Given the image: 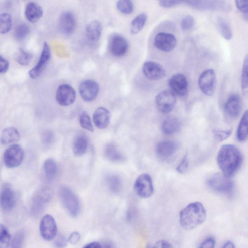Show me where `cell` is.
<instances>
[{"mask_svg":"<svg viewBox=\"0 0 248 248\" xmlns=\"http://www.w3.org/2000/svg\"><path fill=\"white\" fill-rule=\"evenodd\" d=\"M217 165L226 177L234 176L240 169L243 160L242 153L234 145L221 146L217 156Z\"/></svg>","mask_w":248,"mask_h":248,"instance_id":"cell-1","label":"cell"},{"mask_svg":"<svg viewBox=\"0 0 248 248\" xmlns=\"http://www.w3.org/2000/svg\"><path fill=\"white\" fill-rule=\"evenodd\" d=\"M206 216V210L203 204L196 202L189 203L181 211L179 221L182 228L190 230L202 224Z\"/></svg>","mask_w":248,"mask_h":248,"instance_id":"cell-2","label":"cell"},{"mask_svg":"<svg viewBox=\"0 0 248 248\" xmlns=\"http://www.w3.org/2000/svg\"><path fill=\"white\" fill-rule=\"evenodd\" d=\"M59 195L64 208L72 217L77 216L80 211V203L76 194L69 187L62 186L60 188Z\"/></svg>","mask_w":248,"mask_h":248,"instance_id":"cell-3","label":"cell"},{"mask_svg":"<svg viewBox=\"0 0 248 248\" xmlns=\"http://www.w3.org/2000/svg\"><path fill=\"white\" fill-rule=\"evenodd\" d=\"M208 186L216 192L230 195L233 190L234 184L230 178L222 173H216L211 176L207 181Z\"/></svg>","mask_w":248,"mask_h":248,"instance_id":"cell-4","label":"cell"},{"mask_svg":"<svg viewBox=\"0 0 248 248\" xmlns=\"http://www.w3.org/2000/svg\"><path fill=\"white\" fill-rule=\"evenodd\" d=\"M183 2L195 9L201 11H229L231 4L225 0H188Z\"/></svg>","mask_w":248,"mask_h":248,"instance_id":"cell-5","label":"cell"},{"mask_svg":"<svg viewBox=\"0 0 248 248\" xmlns=\"http://www.w3.org/2000/svg\"><path fill=\"white\" fill-rule=\"evenodd\" d=\"M216 83V74L213 69L205 70L201 74L198 79V85L200 90L208 96H211L214 94Z\"/></svg>","mask_w":248,"mask_h":248,"instance_id":"cell-6","label":"cell"},{"mask_svg":"<svg viewBox=\"0 0 248 248\" xmlns=\"http://www.w3.org/2000/svg\"><path fill=\"white\" fill-rule=\"evenodd\" d=\"M24 156V151L21 146L17 144H13L5 151L3 161L8 168H15L22 163Z\"/></svg>","mask_w":248,"mask_h":248,"instance_id":"cell-7","label":"cell"},{"mask_svg":"<svg viewBox=\"0 0 248 248\" xmlns=\"http://www.w3.org/2000/svg\"><path fill=\"white\" fill-rule=\"evenodd\" d=\"M134 189L136 194L141 198H148L154 192V186L151 176L147 173L140 175L136 179Z\"/></svg>","mask_w":248,"mask_h":248,"instance_id":"cell-8","label":"cell"},{"mask_svg":"<svg viewBox=\"0 0 248 248\" xmlns=\"http://www.w3.org/2000/svg\"><path fill=\"white\" fill-rule=\"evenodd\" d=\"M155 102L158 109L162 113L170 112L176 103V95L169 90L159 93L155 97Z\"/></svg>","mask_w":248,"mask_h":248,"instance_id":"cell-9","label":"cell"},{"mask_svg":"<svg viewBox=\"0 0 248 248\" xmlns=\"http://www.w3.org/2000/svg\"><path fill=\"white\" fill-rule=\"evenodd\" d=\"M39 229L42 237L46 241H51L57 235V224L54 217L50 215H45L42 217Z\"/></svg>","mask_w":248,"mask_h":248,"instance_id":"cell-10","label":"cell"},{"mask_svg":"<svg viewBox=\"0 0 248 248\" xmlns=\"http://www.w3.org/2000/svg\"><path fill=\"white\" fill-rule=\"evenodd\" d=\"M177 39L172 33L160 32L154 38V46L158 50L168 52L172 51L177 45Z\"/></svg>","mask_w":248,"mask_h":248,"instance_id":"cell-11","label":"cell"},{"mask_svg":"<svg viewBox=\"0 0 248 248\" xmlns=\"http://www.w3.org/2000/svg\"><path fill=\"white\" fill-rule=\"evenodd\" d=\"M51 58V50L46 42H45L43 48L36 64L29 72V75L32 79H36L41 75L45 69Z\"/></svg>","mask_w":248,"mask_h":248,"instance_id":"cell-12","label":"cell"},{"mask_svg":"<svg viewBox=\"0 0 248 248\" xmlns=\"http://www.w3.org/2000/svg\"><path fill=\"white\" fill-rule=\"evenodd\" d=\"M76 93L71 85L67 84L60 85L56 92V100L62 106H68L75 101Z\"/></svg>","mask_w":248,"mask_h":248,"instance_id":"cell-13","label":"cell"},{"mask_svg":"<svg viewBox=\"0 0 248 248\" xmlns=\"http://www.w3.org/2000/svg\"><path fill=\"white\" fill-rule=\"evenodd\" d=\"M142 72L148 79L151 80H159L163 78L166 74L165 69L159 63L148 61L142 66Z\"/></svg>","mask_w":248,"mask_h":248,"instance_id":"cell-14","label":"cell"},{"mask_svg":"<svg viewBox=\"0 0 248 248\" xmlns=\"http://www.w3.org/2000/svg\"><path fill=\"white\" fill-rule=\"evenodd\" d=\"M99 91L98 84L93 79H86L80 84L79 93L83 100L91 102L97 97Z\"/></svg>","mask_w":248,"mask_h":248,"instance_id":"cell-15","label":"cell"},{"mask_svg":"<svg viewBox=\"0 0 248 248\" xmlns=\"http://www.w3.org/2000/svg\"><path fill=\"white\" fill-rule=\"evenodd\" d=\"M127 40L119 34H114L110 36L108 42V47L110 53L116 57L124 55L128 49Z\"/></svg>","mask_w":248,"mask_h":248,"instance_id":"cell-16","label":"cell"},{"mask_svg":"<svg viewBox=\"0 0 248 248\" xmlns=\"http://www.w3.org/2000/svg\"><path fill=\"white\" fill-rule=\"evenodd\" d=\"M170 90L176 95L185 96L187 93L188 84L186 77L183 74L173 75L169 80Z\"/></svg>","mask_w":248,"mask_h":248,"instance_id":"cell-17","label":"cell"},{"mask_svg":"<svg viewBox=\"0 0 248 248\" xmlns=\"http://www.w3.org/2000/svg\"><path fill=\"white\" fill-rule=\"evenodd\" d=\"M179 146V143L174 140L161 141L156 145V155L160 159H167L173 155L178 150Z\"/></svg>","mask_w":248,"mask_h":248,"instance_id":"cell-18","label":"cell"},{"mask_svg":"<svg viewBox=\"0 0 248 248\" xmlns=\"http://www.w3.org/2000/svg\"><path fill=\"white\" fill-rule=\"evenodd\" d=\"M59 28L61 32L65 35L72 34L76 27V21L73 14L70 12H64L60 16Z\"/></svg>","mask_w":248,"mask_h":248,"instance_id":"cell-19","label":"cell"},{"mask_svg":"<svg viewBox=\"0 0 248 248\" xmlns=\"http://www.w3.org/2000/svg\"><path fill=\"white\" fill-rule=\"evenodd\" d=\"M16 203L15 194L12 189L8 186H4L0 193V207L4 212L12 210Z\"/></svg>","mask_w":248,"mask_h":248,"instance_id":"cell-20","label":"cell"},{"mask_svg":"<svg viewBox=\"0 0 248 248\" xmlns=\"http://www.w3.org/2000/svg\"><path fill=\"white\" fill-rule=\"evenodd\" d=\"M241 108V99L236 94L230 95L224 105V110L225 113L232 118L237 117L240 113Z\"/></svg>","mask_w":248,"mask_h":248,"instance_id":"cell-21","label":"cell"},{"mask_svg":"<svg viewBox=\"0 0 248 248\" xmlns=\"http://www.w3.org/2000/svg\"><path fill=\"white\" fill-rule=\"evenodd\" d=\"M52 191L47 188L41 189L33 198L32 210L35 214L39 213L43 209L46 203L50 200Z\"/></svg>","mask_w":248,"mask_h":248,"instance_id":"cell-22","label":"cell"},{"mask_svg":"<svg viewBox=\"0 0 248 248\" xmlns=\"http://www.w3.org/2000/svg\"><path fill=\"white\" fill-rule=\"evenodd\" d=\"M110 120L109 111L104 107H99L94 112L93 121L96 126L101 129L107 127Z\"/></svg>","mask_w":248,"mask_h":248,"instance_id":"cell-23","label":"cell"},{"mask_svg":"<svg viewBox=\"0 0 248 248\" xmlns=\"http://www.w3.org/2000/svg\"><path fill=\"white\" fill-rule=\"evenodd\" d=\"M43 15L41 6L34 2H29L25 8V16L27 20L32 23L38 21Z\"/></svg>","mask_w":248,"mask_h":248,"instance_id":"cell-24","label":"cell"},{"mask_svg":"<svg viewBox=\"0 0 248 248\" xmlns=\"http://www.w3.org/2000/svg\"><path fill=\"white\" fill-rule=\"evenodd\" d=\"M88 140L83 134H79L75 138L73 143V152L76 156H81L88 148Z\"/></svg>","mask_w":248,"mask_h":248,"instance_id":"cell-25","label":"cell"},{"mask_svg":"<svg viewBox=\"0 0 248 248\" xmlns=\"http://www.w3.org/2000/svg\"><path fill=\"white\" fill-rule=\"evenodd\" d=\"M102 31V26L100 22L96 20H93L86 26L87 37L91 42H96L101 35Z\"/></svg>","mask_w":248,"mask_h":248,"instance_id":"cell-26","label":"cell"},{"mask_svg":"<svg viewBox=\"0 0 248 248\" xmlns=\"http://www.w3.org/2000/svg\"><path fill=\"white\" fill-rule=\"evenodd\" d=\"M19 138L18 130L14 127H8L2 130L0 139L3 144L8 145L17 141Z\"/></svg>","mask_w":248,"mask_h":248,"instance_id":"cell-27","label":"cell"},{"mask_svg":"<svg viewBox=\"0 0 248 248\" xmlns=\"http://www.w3.org/2000/svg\"><path fill=\"white\" fill-rule=\"evenodd\" d=\"M181 127L180 121L174 117L165 119L161 124L162 132L167 135H170L179 132Z\"/></svg>","mask_w":248,"mask_h":248,"instance_id":"cell-28","label":"cell"},{"mask_svg":"<svg viewBox=\"0 0 248 248\" xmlns=\"http://www.w3.org/2000/svg\"><path fill=\"white\" fill-rule=\"evenodd\" d=\"M248 113L246 110L242 116L237 128L236 137L239 141H245L248 138Z\"/></svg>","mask_w":248,"mask_h":248,"instance_id":"cell-29","label":"cell"},{"mask_svg":"<svg viewBox=\"0 0 248 248\" xmlns=\"http://www.w3.org/2000/svg\"><path fill=\"white\" fill-rule=\"evenodd\" d=\"M43 170L46 179L53 180L57 172V165L55 161L52 158L46 159L43 164Z\"/></svg>","mask_w":248,"mask_h":248,"instance_id":"cell-30","label":"cell"},{"mask_svg":"<svg viewBox=\"0 0 248 248\" xmlns=\"http://www.w3.org/2000/svg\"><path fill=\"white\" fill-rule=\"evenodd\" d=\"M147 19L145 13L137 15L132 20L130 26V32L132 34H136L140 32L144 27Z\"/></svg>","mask_w":248,"mask_h":248,"instance_id":"cell-31","label":"cell"},{"mask_svg":"<svg viewBox=\"0 0 248 248\" xmlns=\"http://www.w3.org/2000/svg\"><path fill=\"white\" fill-rule=\"evenodd\" d=\"M104 155L107 158L112 162H119L123 160V156L117 147L112 144L106 146Z\"/></svg>","mask_w":248,"mask_h":248,"instance_id":"cell-32","label":"cell"},{"mask_svg":"<svg viewBox=\"0 0 248 248\" xmlns=\"http://www.w3.org/2000/svg\"><path fill=\"white\" fill-rule=\"evenodd\" d=\"M217 25L219 33L225 39L230 40L232 39V30L226 20L222 17L218 18L217 20Z\"/></svg>","mask_w":248,"mask_h":248,"instance_id":"cell-33","label":"cell"},{"mask_svg":"<svg viewBox=\"0 0 248 248\" xmlns=\"http://www.w3.org/2000/svg\"><path fill=\"white\" fill-rule=\"evenodd\" d=\"M12 26V18L8 13L0 14V33L5 34L8 32Z\"/></svg>","mask_w":248,"mask_h":248,"instance_id":"cell-34","label":"cell"},{"mask_svg":"<svg viewBox=\"0 0 248 248\" xmlns=\"http://www.w3.org/2000/svg\"><path fill=\"white\" fill-rule=\"evenodd\" d=\"M15 60L21 65H27L31 61L32 55L22 48H19L14 55Z\"/></svg>","mask_w":248,"mask_h":248,"instance_id":"cell-35","label":"cell"},{"mask_svg":"<svg viewBox=\"0 0 248 248\" xmlns=\"http://www.w3.org/2000/svg\"><path fill=\"white\" fill-rule=\"evenodd\" d=\"M241 88L243 94L247 96L248 91V56L245 57L241 74Z\"/></svg>","mask_w":248,"mask_h":248,"instance_id":"cell-36","label":"cell"},{"mask_svg":"<svg viewBox=\"0 0 248 248\" xmlns=\"http://www.w3.org/2000/svg\"><path fill=\"white\" fill-rule=\"evenodd\" d=\"M11 242L10 233L2 224H0V248H8Z\"/></svg>","mask_w":248,"mask_h":248,"instance_id":"cell-37","label":"cell"},{"mask_svg":"<svg viewBox=\"0 0 248 248\" xmlns=\"http://www.w3.org/2000/svg\"><path fill=\"white\" fill-rule=\"evenodd\" d=\"M117 9L122 13L126 15L131 14L134 10V6L132 1L121 0L116 2Z\"/></svg>","mask_w":248,"mask_h":248,"instance_id":"cell-38","label":"cell"},{"mask_svg":"<svg viewBox=\"0 0 248 248\" xmlns=\"http://www.w3.org/2000/svg\"><path fill=\"white\" fill-rule=\"evenodd\" d=\"M30 32V28L25 23L18 24L15 29L14 36L17 40H22L25 39Z\"/></svg>","mask_w":248,"mask_h":248,"instance_id":"cell-39","label":"cell"},{"mask_svg":"<svg viewBox=\"0 0 248 248\" xmlns=\"http://www.w3.org/2000/svg\"><path fill=\"white\" fill-rule=\"evenodd\" d=\"M107 183L109 189L113 192H119L122 187L121 179L115 175H111L108 177Z\"/></svg>","mask_w":248,"mask_h":248,"instance_id":"cell-40","label":"cell"},{"mask_svg":"<svg viewBox=\"0 0 248 248\" xmlns=\"http://www.w3.org/2000/svg\"><path fill=\"white\" fill-rule=\"evenodd\" d=\"M24 237V232L22 230L16 232L11 241V248H22Z\"/></svg>","mask_w":248,"mask_h":248,"instance_id":"cell-41","label":"cell"},{"mask_svg":"<svg viewBox=\"0 0 248 248\" xmlns=\"http://www.w3.org/2000/svg\"><path fill=\"white\" fill-rule=\"evenodd\" d=\"M79 122L80 126L84 129L91 132L93 131L90 117L86 111H83L79 116Z\"/></svg>","mask_w":248,"mask_h":248,"instance_id":"cell-42","label":"cell"},{"mask_svg":"<svg viewBox=\"0 0 248 248\" xmlns=\"http://www.w3.org/2000/svg\"><path fill=\"white\" fill-rule=\"evenodd\" d=\"M194 19L191 15H186L185 16L181 21V28L183 31H188L190 30L194 26Z\"/></svg>","mask_w":248,"mask_h":248,"instance_id":"cell-43","label":"cell"},{"mask_svg":"<svg viewBox=\"0 0 248 248\" xmlns=\"http://www.w3.org/2000/svg\"><path fill=\"white\" fill-rule=\"evenodd\" d=\"M232 131V129L226 130H214L213 131V135L217 140L220 141L228 138L231 135Z\"/></svg>","mask_w":248,"mask_h":248,"instance_id":"cell-44","label":"cell"},{"mask_svg":"<svg viewBox=\"0 0 248 248\" xmlns=\"http://www.w3.org/2000/svg\"><path fill=\"white\" fill-rule=\"evenodd\" d=\"M235 4L238 10L242 14L243 18L248 21V1L235 0Z\"/></svg>","mask_w":248,"mask_h":248,"instance_id":"cell-45","label":"cell"},{"mask_svg":"<svg viewBox=\"0 0 248 248\" xmlns=\"http://www.w3.org/2000/svg\"><path fill=\"white\" fill-rule=\"evenodd\" d=\"M54 245L55 248H65L68 241L63 234H59L55 237Z\"/></svg>","mask_w":248,"mask_h":248,"instance_id":"cell-46","label":"cell"},{"mask_svg":"<svg viewBox=\"0 0 248 248\" xmlns=\"http://www.w3.org/2000/svg\"><path fill=\"white\" fill-rule=\"evenodd\" d=\"M188 160L187 154H186L183 159L176 167V170L178 173H183L185 172L188 168Z\"/></svg>","mask_w":248,"mask_h":248,"instance_id":"cell-47","label":"cell"},{"mask_svg":"<svg viewBox=\"0 0 248 248\" xmlns=\"http://www.w3.org/2000/svg\"><path fill=\"white\" fill-rule=\"evenodd\" d=\"M43 142L46 145H49L53 141L54 135L52 132L49 130L45 131L42 136Z\"/></svg>","mask_w":248,"mask_h":248,"instance_id":"cell-48","label":"cell"},{"mask_svg":"<svg viewBox=\"0 0 248 248\" xmlns=\"http://www.w3.org/2000/svg\"><path fill=\"white\" fill-rule=\"evenodd\" d=\"M215 244V239L214 237H210L203 241L198 248H214Z\"/></svg>","mask_w":248,"mask_h":248,"instance_id":"cell-49","label":"cell"},{"mask_svg":"<svg viewBox=\"0 0 248 248\" xmlns=\"http://www.w3.org/2000/svg\"><path fill=\"white\" fill-rule=\"evenodd\" d=\"M183 3V1L180 0H159V5L164 8H170L178 5Z\"/></svg>","mask_w":248,"mask_h":248,"instance_id":"cell-50","label":"cell"},{"mask_svg":"<svg viewBox=\"0 0 248 248\" xmlns=\"http://www.w3.org/2000/svg\"><path fill=\"white\" fill-rule=\"evenodd\" d=\"M80 238L81 235L79 232L77 231H74L70 234L67 239V241L71 244L75 245L80 241Z\"/></svg>","mask_w":248,"mask_h":248,"instance_id":"cell-51","label":"cell"},{"mask_svg":"<svg viewBox=\"0 0 248 248\" xmlns=\"http://www.w3.org/2000/svg\"><path fill=\"white\" fill-rule=\"evenodd\" d=\"M9 67L8 61L0 55V74L6 73Z\"/></svg>","mask_w":248,"mask_h":248,"instance_id":"cell-52","label":"cell"},{"mask_svg":"<svg viewBox=\"0 0 248 248\" xmlns=\"http://www.w3.org/2000/svg\"><path fill=\"white\" fill-rule=\"evenodd\" d=\"M152 248H173V247L169 242L161 240L158 241Z\"/></svg>","mask_w":248,"mask_h":248,"instance_id":"cell-53","label":"cell"},{"mask_svg":"<svg viewBox=\"0 0 248 248\" xmlns=\"http://www.w3.org/2000/svg\"><path fill=\"white\" fill-rule=\"evenodd\" d=\"M82 248H102L101 245L97 242H92L89 243Z\"/></svg>","mask_w":248,"mask_h":248,"instance_id":"cell-54","label":"cell"},{"mask_svg":"<svg viewBox=\"0 0 248 248\" xmlns=\"http://www.w3.org/2000/svg\"><path fill=\"white\" fill-rule=\"evenodd\" d=\"M222 248H235V247L232 241H228L224 244Z\"/></svg>","mask_w":248,"mask_h":248,"instance_id":"cell-55","label":"cell"},{"mask_svg":"<svg viewBox=\"0 0 248 248\" xmlns=\"http://www.w3.org/2000/svg\"><path fill=\"white\" fill-rule=\"evenodd\" d=\"M102 248H114L113 245L110 242H105L101 245Z\"/></svg>","mask_w":248,"mask_h":248,"instance_id":"cell-56","label":"cell"},{"mask_svg":"<svg viewBox=\"0 0 248 248\" xmlns=\"http://www.w3.org/2000/svg\"><path fill=\"white\" fill-rule=\"evenodd\" d=\"M145 248H152V246L151 245L148 244L146 246Z\"/></svg>","mask_w":248,"mask_h":248,"instance_id":"cell-57","label":"cell"}]
</instances>
